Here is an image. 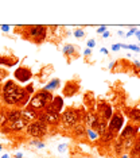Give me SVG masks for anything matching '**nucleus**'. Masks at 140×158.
Here are the masks:
<instances>
[{
  "label": "nucleus",
  "mask_w": 140,
  "mask_h": 158,
  "mask_svg": "<svg viewBox=\"0 0 140 158\" xmlns=\"http://www.w3.org/2000/svg\"><path fill=\"white\" fill-rule=\"evenodd\" d=\"M59 85H61V80H59V78H54V80L50 81L47 85H45L43 89H45V91H47V92H53L54 89H57Z\"/></svg>",
  "instance_id": "17"
},
{
  "label": "nucleus",
  "mask_w": 140,
  "mask_h": 158,
  "mask_svg": "<svg viewBox=\"0 0 140 158\" xmlns=\"http://www.w3.org/2000/svg\"><path fill=\"white\" fill-rule=\"evenodd\" d=\"M128 49H129V50H134V52L140 53V48H139V46H136V45H128Z\"/></svg>",
  "instance_id": "27"
},
{
  "label": "nucleus",
  "mask_w": 140,
  "mask_h": 158,
  "mask_svg": "<svg viewBox=\"0 0 140 158\" xmlns=\"http://www.w3.org/2000/svg\"><path fill=\"white\" fill-rule=\"evenodd\" d=\"M84 120H85V124L88 128H96L97 123H98V114L89 111L88 114H85Z\"/></svg>",
  "instance_id": "13"
},
{
  "label": "nucleus",
  "mask_w": 140,
  "mask_h": 158,
  "mask_svg": "<svg viewBox=\"0 0 140 158\" xmlns=\"http://www.w3.org/2000/svg\"><path fill=\"white\" fill-rule=\"evenodd\" d=\"M129 118L136 123H140V108H132L129 111Z\"/></svg>",
  "instance_id": "20"
},
{
  "label": "nucleus",
  "mask_w": 140,
  "mask_h": 158,
  "mask_svg": "<svg viewBox=\"0 0 140 158\" xmlns=\"http://www.w3.org/2000/svg\"><path fill=\"white\" fill-rule=\"evenodd\" d=\"M90 54H92V50H90V49H86L85 52H84V56H86V57L90 56Z\"/></svg>",
  "instance_id": "32"
},
{
  "label": "nucleus",
  "mask_w": 140,
  "mask_h": 158,
  "mask_svg": "<svg viewBox=\"0 0 140 158\" xmlns=\"http://www.w3.org/2000/svg\"><path fill=\"white\" fill-rule=\"evenodd\" d=\"M0 96L3 103L7 106H19L24 107L30 102L31 96L26 92V89L19 87L14 80H8L0 88Z\"/></svg>",
  "instance_id": "1"
},
{
  "label": "nucleus",
  "mask_w": 140,
  "mask_h": 158,
  "mask_svg": "<svg viewBox=\"0 0 140 158\" xmlns=\"http://www.w3.org/2000/svg\"><path fill=\"white\" fill-rule=\"evenodd\" d=\"M38 119L46 122L49 126H55V124L59 123L61 115L55 114V112H51V111H43V112L38 114Z\"/></svg>",
  "instance_id": "7"
},
{
  "label": "nucleus",
  "mask_w": 140,
  "mask_h": 158,
  "mask_svg": "<svg viewBox=\"0 0 140 158\" xmlns=\"http://www.w3.org/2000/svg\"><path fill=\"white\" fill-rule=\"evenodd\" d=\"M30 145H32V146H37L38 149H43L46 145H45V142H42L41 139H31L30 141Z\"/></svg>",
  "instance_id": "23"
},
{
  "label": "nucleus",
  "mask_w": 140,
  "mask_h": 158,
  "mask_svg": "<svg viewBox=\"0 0 140 158\" xmlns=\"http://www.w3.org/2000/svg\"><path fill=\"white\" fill-rule=\"evenodd\" d=\"M73 134L75 135V136H78V138H81V136H84V135H86V127L82 123H78V124H75L73 128Z\"/></svg>",
  "instance_id": "16"
},
{
  "label": "nucleus",
  "mask_w": 140,
  "mask_h": 158,
  "mask_svg": "<svg viewBox=\"0 0 140 158\" xmlns=\"http://www.w3.org/2000/svg\"><path fill=\"white\" fill-rule=\"evenodd\" d=\"M63 110V99L62 96H54L53 102L47 106V108H46L45 111H51V112H55V114H59L62 112Z\"/></svg>",
  "instance_id": "9"
},
{
  "label": "nucleus",
  "mask_w": 140,
  "mask_h": 158,
  "mask_svg": "<svg viewBox=\"0 0 140 158\" xmlns=\"http://www.w3.org/2000/svg\"><path fill=\"white\" fill-rule=\"evenodd\" d=\"M14 76L19 82H27L30 78L32 77V72L28 69V68H24V66H20L18 68L14 73Z\"/></svg>",
  "instance_id": "8"
},
{
  "label": "nucleus",
  "mask_w": 140,
  "mask_h": 158,
  "mask_svg": "<svg viewBox=\"0 0 140 158\" xmlns=\"http://www.w3.org/2000/svg\"><path fill=\"white\" fill-rule=\"evenodd\" d=\"M106 31V26H101V27H98V30H97V33L98 34H104Z\"/></svg>",
  "instance_id": "30"
},
{
  "label": "nucleus",
  "mask_w": 140,
  "mask_h": 158,
  "mask_svg": "<svg viewBox=\"0 0 140 158\" xmlns=\"http://www.w3.org/2000/svg\"><path fill=\"white\" fill-rule=\"evenodd\" d=\"M114 64H116V62H110V64H109V66H108V68H109V69H112V68L114 66Z\"/></svg>",
  "instance_id": "39"
},
{
  "label": "nucleus",
  "mask_w": 140,
  "mask_h": 158,
  "mask_svg": "<svg viewBox=\"0 0 140 158\" xmlns=\"http://www.w3.org/2000/svg\"><path fill=\"white\" fill-rule=\"evenodd\" d=\"M24 89H26V92H27L30 96H31V95H34V87H32V84H28Z\"/></svg>",
  "instance_id": "25"
},
{
  "label": "nucleus",
  "mask_w": 140,
  "mask_h": 158,
  "mask_svg": "<svg viewBox=\"0 0 140 158\" xmlns=\"http://www.w3.org/2000/svg\"><path fill=\"white\" fill-rule=\"evenodd\" d=\"M96 46V41L94 39H89L88 41V49H93Z\"/></svg>",
  "instance_id": "28"
},
{
  "label": "nucleus",
  "mask_w": 140,
  "mask_h": 158,
  "mask_svg": "<svg viewBox=\"0 0 140 158\" xmlns=\"http://www.w3.org/2000/svg\"><path fill=\"white\" fill-rule=\"evenodd\" d=\"M16 62H18V58H15V57H0V65L12 66Z\"/></svg>",
  "instance_id": "18"
},
{
  "label": "nucleus",
  "mask_w": 140,
  "mask_h": 158,
  "mask_svg": "<svg viewBox=\"0 0 140 158\" xmlns=\"http://www.w3.org/2000/svg\"><path fill=\"white\" fill-rule=\"evenodd\" d=\"M0 98H2V96H0Z\"/></svg>",
  "instance_id": "44"
},
{
  "label": "nucleus",
  "mask_w": 140,
  "mask_h": 158,
  "mask_svg": "<svg viewBox=\"0 0 140 158\" xmlns=\"http://www.w3.org/2000/svg\"><path fill=\"white\" fill-rule=\"evenodd\" d=\"M135 35H136V37H138V38L140 39V30H138V31H136V33H135Z\"/></svg>",
  "instance_id": "38"
},
{
  "label": "nucleus",
  "mask_w": 140,
  "mask_h": 158,
  "mask_svg": "<svg viewBox=\"0 0 140 158\" xmlns=\"http://www.w3.org/2000/svg\"><path fill=\"white\" fill-rule=\"evenodd\" d=\"M94 130L97 131V134H98L100 136H102L108 131V122L104 119V118H100L98 116V123H97Z\"/></svg>",
  "instance_id": "15"
},
{
  "label": "nucleus",
  "mask_w": 140,
  "mask_h": 158,
  "mask_svg": "<svg viewBox=\"0 0 140 158\" xmlns=\"http://www.w3.org/2000/svg\"><path fill=\"white\" fill-rule=\"evenodd\" d=\"M2 158H10V156H8V154H4V156H3Z\"/></svg>",
  "instance_id": "41"
},
{
  "label": "nucleus",
  "mask_w": 140,
  "mask_h": 158,
  "mask_svg": "<svg viewBox=\"0 0 140 158\" xmlns=\"http://www.w3.org/2000/svg\"><path fill=\"white\" fill-rule=\"evenodd\" d=\"M112 50H113V52H118V50H120V44L112 45Z\"/></svg>",
  "instance_id": "31"
},
{
  "label": "nucleus",
  "mask_w": 140,
  "mask_h": 158,
  "mask_svg": "<svg viewBox=\"0 0 140 158\" xmlns=\"http://www.w3.org/2000/svg\"><path fill=\"white\" fill-rule=\"evenodd\" d=\"M7 76H8V72H7L6 69H2V68H0V88L3 87V84H4V80L7 78Z\"/></svg>",
  "instance_id": "22"
},
{
  "label": "nucleus",
  "mask_w": 140,
  "mask_h": 158,
  "mask_svg": "<svg viewBox=\"0 0 140 158\" xmlns=\"http://www.w3.org/2000/svg\"><path fill=\"white\" fill-rule=\"evenodd\" d=\"M37 119H38V112H35V111L27 108V107L22 110V120H23L26 124H30V123H32V122L37 120Z\"/></svg>",
  "instance_id": "12"
},
{
  "label": "nucleus",
  "mask_w": 140,
  "mask_h": 158,
  "mask_svg": "<svg viewBox=\"0 0 140 158\" xmlns=\"http://www.w3.org/2000/svg\"><path fill=\"white\" fill-rule=\"evenodd\" d=\"M134 65H135L136 68H139V69H140V62H139V61H135V62H134Z\"/></svg>",
  "instance_id": "35"
},
{
  "label": "nucleus",
  "mask_w": 140,
  "mask_h": 158,
  "mask_svg": "<svg viewBox=\"0 0 140 158\" xmlns=\"http://www.w3.org/2000/svg\"><path fill=\"white\" fill-rule=\"evenodd\" d=\"M136 31H138V28H136V27H132L131 30H129L128 33H127V37H132V35H134V34L136 33Z\"/></svg>",
  "instance_id": "29"
},
{
  "label": "nucleus",
  "mask_w": 140,
  "mask_h": 158,
  "mask_svg": "<svg viewBox=\"0 0 140 158\" xmlns=\"http://www.w3.org/2000/svg\"><path fill=\"white\" fill-rule=\"evenodd\" d=\"M85 118V114H82L81 110L67 108L61 114V122L66 128H73L75 124L81 123V120Z\"/></svg>",
  "instance_id": "3"
},
{
  "label": "nucleus",
  "mask_w": 140,
  "mask_h": 158,
  "mask_svg": "<svg viewBox=\"0 0 140 158\" xmlns=\"http://www.w3.org/2000/svg\"><path fill=\"white\" fill-rule=\"evenodd\" d=\"M86 138H88L89 141H92V142H96L97 139L100 138V135L97 134V131L94 130V128H88L86 127Z\"/></svg>",
  "instance_id": "19"
},
{
  "label": "nucleus",
  "mask_w": 140,
  "mask_h": 158,
  "mask_svg": "<svg viewBox=\"0 0 140 158\" xmlns=\"http://www.w3.org/2000/svg\"><path fill=\"white\" fill-rule=\"evenodd\" d=\"M47 131H49V124L46 123V122L39 120V119L34 120L30 124H27V127H26V132L30 136H32L34 139L43 138V136L47 134Z\"/></svg>",
  "instance_id": "4"
},
{
  "label": "nucleus",
  "mask_w": 140,
  "mask_h": 158,
  "mask_svg": "<svg viewBox=\"0 0 140 158\" xmlns=\"http://www.w3.org/2000/svg\"><path fill=\"white\" fill-rule=\"evenodd\" d=\"M138 130L139 127L135 124H127V127L124 128L123 131L120 132V138L121 139H135L136 138V134H138Z\"/></svg>",
  "instance_id": "10"
},
{
  "label": "nucleus",
  "mask_w": 140,
  "mask_h": 158,
  "mask_svg": "<svg viewBox=\"0 0 140 158\" xmlns=\"http://www.w3.org/2000/svg\"><path fill=\"white\" fill-rule=\"evenodd\" d=\"M121 158H129V157L127 156V154H123V157H121Z\"/></svg>",
  "instance_id": "42"
},
{
  "label": "nucleus",
  "mask_w": 140,
  "mask_h": 158,
  "mask_svg": "<svg viewBox=\"0 0 140 158\" xmlns=\"http://www.w3.org/2000/svg\"><path fill=\"white\" fill-rule=\"evenodd\" d=\"M112 115H113V110H112V107H110L109 104L101 103L98 106V116L100 118H104L106 122H109L110 118H112Z\"/></svg>",
  "instance_id": "11"
},
{
  "label": "nucleus",
  "mask_w": 140,
  "mask_h": 158,
  "mask_svg": "<svg viewBox=\"0 0 140 158\" xmlns=\"http://www.w3.org/2000/svg\"><path fill=\"white\" fill-rule=\"evenodd\" d=\"M74 52H75V49H74L73 45H65L63 49H62V53L65 56H73Z\"/></svg>",
  "instance_id": "21"
},
{
  "label": "nucleus",
  "mask_w": 140,
  "mask_h": 158,
  "mask_svg": "<svg viewBox=\"0 0 140 158\" xmlns=\"http://www.w3.org/2000/svg\"><path fill=\"white\" fill-rule=\"evenodd\" d=\"M46 30H47V28L45 26H41V24H39V26H30V27H27V30H26V37L32 39L35 44H41L46 38V34H47Z\"/></svg>",
  "instance_id": "5"
},
{
  "label": "nucleus",
  "mask_w": 140,
  "mask_h": 158,
  "mask_svg": "<svg viewBox=\"0 0 140 158\" xmlns=\"http://www.w3.org/2000/svg\"><path fill=\"white\" fill-rule=\"evenodd\" d=\"M78 89H80V87H78L77 82H74V81H67L66 85H65V88H63V96L71 98V96H74L75 93L78 92Z\"/></svg>",
  "instance_id": "14"
},
{
  "label": "nucleus",
  "mask_w": 140,
  "mask_h": 158,
  "mask_svg": "<svg viewBox=\"0 0 140 158\" xmlns=\"http://www.w3.org/2000/svg\"><path fill=\"white\" fill-rule=\"evenodd\" d=\"M2 30H3V31H6V33H7V31L10 30V26H2Z\"/></svg>",
  "instance_id": "34"
},
{
  "label": "nucleus",
  "mask_w": 140,
  "mask_h": 158,
  "mask_svg": "<svg viewBox=\"0 0 140 158\" xmlns=\"http://www.w3.org/2000/svg\"><path fill=\"white\" fill-rule=\"evenodd\" d=\"M73 34H74V37H75V38L81 39V38H84V35H85V31L82 30V28H77V30H75Z\"/></svg>",
  "instance_id": "24"
},
{
  "label": "nucleus",
  "mask_w": 140,
  "mask_h": 158,
  "mask_svg": "<svg viewBox=\"0 0 140 158\" xmlns=\"http://www.w3.org/2000/svg\"><path fill=\"white\" fill-rule=\"evenodd\" d=\"M102 37H104V38H108V37H109V33H108V31H105V33L102 34Z\"/></svg>",
  "instance_id": "36"
},
{
  "label": "nucleus",
  "mask_w": 140,
  "mask_h": 158,
  "mask_svg": "<svg viewBox=\"0 0 140 158\" xmlns=\"http://www.w3.org/2000/svg\"><path fill=\"white\" fill-rule=\"evenodd\" d=\"M131 158H140V154H135V156H131Z\"/></svg>",
  "instance_id": "40"
},
{
  "label": "nucleus",
  "mask_w": 140,
  "mask_h": 158,
  "mask_svg": "<svg viewBox=\"0 0 140 158\" xmlns=\"http://www.w3.org/2000/svg\"><path fill=\"white\" fill-rule=\"evenodd\" d=\"M100 52H101L102 54H105V56H106V54H109V53H108V50H106L105 48H101V50H100Z\"/></svg>",
  "instance_id": "33"
},
{
  "label": "nucleus",
  "mask_w": 140,
  "mask_h": 158,
  "mask_svg": "<svg viewBox=\"0 0 140 158\" xmlns=\"http://www.w3.org/2000/svg\"><path fill=\"white\" fill-rule=\"evenodd\" d=\"M123 124H124V118L120 112H116L112 115L110 120L108 122V130H109L112 134L117 135L118 132H121V128H123Z\"/></svg>",
  "instance_id": "6"
},
{
  "label": "nucleus",
  "mask_w": 140,
  "mask_h": 158,
  "mask_svg": "<svg viewBox=\"0 0 140 158\" xmlns=\"http://www.w3.org/2000/svg\"><path fill=\"white\" fill-rule=\"evenodd\" d=\"M2 150H3V147H2V145H0V152H2Z\"/></svg>",
  "instance_id": "43"
},
{
  "label": "nucleus",
  "mask_w": 140,
  "mask_h": 158,
  "mask_svg": "<svg viewBox=\"0 0 140 158\" xmlns=\"http://www.w3.org/2000/svg\"><path fill=\"white\" fill-rule=\"evenodd\" d=\"M66 149H67V143H62V145L58 146V152L59 153H65L66 152Z\"/></svg>",
  "instance_id": "26"
},
{
  "label": "nucleus",
  "mask_w": 140,
  "mask_h": 158,
  "mask_svg": "<svg viewBox=\"0 0 140 158\" xmlns=\"http://www.w3.org/2000/svg\"><path fill=\"white\" fill-rule=\"evenodd\" d=\"M22 157H23V154H22V153H18L15 156V158H22Z\"/></svg>",
  "instance_id": "37"
},
{
  "label": "nucleus",
  "mask_w": 140,
  "mask_h": 158,
  "mask_svg": "<svg viewBox=\"0 0 140 158\" xmlns=\"http://www.w3.org/2000/svg\"><path fill=\"white\" fill-rule=\"evenodd\" d=\"M53 99H54V95L51 92H47V91H45V89H41V91L35 92L34 95L31 96L30 102H28V104H27V108H30L32 111H35V112L41 114V112H43V111L47 108V106L53 102Z\"/></svg>",
  "instance_id": "2"
}]
</instances>
